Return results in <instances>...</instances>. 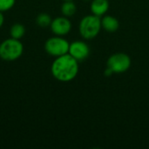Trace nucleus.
<instances>
[{"instance_id":"1","label":"nucleus","mask_w":149,"mask_h":149,"mask_svg":"<svg viewBox=\"0 0 149 149\" xmlns=\"http://www.w3.org/2000/svg\"><path fill=\"white\" fill-rule=\"evenodd\" d=\"M79 70V61L69 53L57 57L51 66V72L53 78L64 83L73 80L78 75Z\"/></svg>"},{"instance_id":"2","label":"nucleus","mask_w":149,"mask_h":149,"mask_svg":"<svg viewBox=\"0 0 149 149\" xmlns=\"http://www.w3.org/2000/svg\"><path fill=\"white\" fill-rule=\"evenodd\" d=\"M101 19L100 17L91 14L83 17L79 24V31L80 36L86 40L95 38L100 32Z\"/></svg>"},{"instance_id":"3","label":"nucleus","mask_w":149,"mask_h":149,"mask_svg":"<svg viewBox=\"0 0 149 149\" xmlns=\"http://www.w3.org/2000/svg\"><path fill=\"white\" fill-rule=\"evenodd\" d=\"M24 52V45L20 39L7 38L0 44V58L4 61H15Z\"/></svg>"},{"instance_id":"4","label":"nucleus","mask_w":149,"mask_h":149,"mask_svg":"<svg viewBox=\"0 0 149 149\" xmlns=\"http://www.w3.org/2000/svg\"><path fill=\"white\" fill-rule=\"evenodd\" d=\"M132 65L131 58L124 52H116L111 55L107 61V67L109 68L113 74L124 73L129 70Z\"/></svg>"},{"instance_id":"5","label":"nucleus","mask_w":149,"mask_h":149,"mask_svg":"<svg viewBox=\"0 0 149 149\" xmlns=\"http://www.w3.org/2000/svg\"><path fill=\"white\" fill-rule=\"evenodd\" d=\"M70 43L61 36H54L48 38L45 43V52L52 57H59L68 53Z\"/></svg>"},{"instance_id":"6","label":"nucleus","mask_w":149,"mask_h":149,"mask_svg":"<svg viewBox=\"0 0 149 149\" xmlns=\"http://www.w3.org/2000/svg\"><path fill=\"white\" fill-rule=\"evenodd\" d=\"M68 53L79 62L86 60L90 55V47L81 40H76L70 43Z\"/></svg>"},{"instance_id":"7","label":"nucleus","mask_w":149,"mask_h":149,"mask_svg":"<svg viewBox=\"0 0 149 149\" xmlns=\"http://www.w3.org/2000/svg\"><path fill=\"white\" fill-rule=\"evenodd\" d=\"M51 30L53 34L56 36H65L67 35L72 30V23L68 17H57L52 19L51 23Z\"/></svg>"},{"instance_id":"8","label":"nucleus","mask_w":149,"mask_h":149,"mask_svg":"<svg viewBox=\"0 0 149 149\" xmlns=\"http://www.w3.org/2000/svg\"><path fill=\"white\" fill-rule=\"evenodd\" d=\"M109 9L108 0H92L90 4V10L92 14L98 17H103L107 14Z\"/></svg>"},{"instance_id":"9","label":"nucleus","mask_w":149,"mask_h":149,"mask_svg":"<svg viewBox=\"0 0 149 149\" xmlns=\"http://www.w3.org/2000/svg\"><path fill=\"white\" fill-rule=\"evenodd\" d=\"M101 27L106 31L113 33L120 28V22L115 17L106 14L101 18Z\"/></svg>"},{"instance_id":"10","label":"nucleus","mask_w":149,"mask_h":149,"mask_svg":"<svg viewBox=\"0 0 149 149\" xmlns=\"http://www.w3.org/2000/svg\"><path fill=\"white\" fill-rule=\"evenodd\" d=\"M77 11V6L73 1H64L61 5V12L66 17H72Z\"/></svg>"},{"instance_id":"11","label":"nucleus","mask_w":149,"mask_h":149,"mask_svg":"<svg viewBox=\"0 0 149 149\" xmlns=\"http://www.w3.org/2000/svg\"><path fill=\"white\" fill-rule=\"evenodd\" d=\"M25 34V27L20 24L16 23L13 25H11L10 29V38H16V39H21Z\"/></svg>"},{"instance_id":"12","label":"nucleus","mask_w":149,"mask_h":149,"mask_svg":"<svg viewBox=\"0 0 149 149\" xmlns=\"http://www.w3.org/2000/svg\"><path fill=\"white\" fill-rule=\"evenodd\" d=\"M52 19L51 17V16L47 13H40L37 16L36 18V23L38 26L45 28L51 25Z\"/></svg>"},{"instance_id":"13","label":"nucleus","mask_w":149,"mask_h":149,"mask_svg":"<svg viewBox=\"0 0 149 149\" xmlns=\"http://www.w3.org/2000/svg\"><path fill=\"white\" fill-rule=\"evenodd\" d=\"M16 0H0V11L4 12L10 10L15 5Z\"/></svg>"},{"instance_id":"14","label":"nucleus","mask_w":149,"mask_h":149,"mask_svg":"<svg viewBox=\"0 0 149 149\" xmlns=\"http://www.w3.org/2000/svg\"><path fill=\"white\" fill-rule=\"evenodd\" d=\"M113 72L109 69V68H107V69L105 70V75L106 76H107V77H109V76H111V75H113Z\"/></svg>"},{"instance_id":"15","label":"nucleus","mask_w":149,"mask_h":149,"mask_svg":"<svg viewBox=\"0 0 149 149\" xmlns=\"http://www.w3.org/2000/svg\"><path fill=\"white\" fill-rule=\"evenodd\" d=\"M3 22H4L3 15V12L0 11V29H1V27L3 26Z\"/></svg>"},{"instance_id":"16","label":"nucleus","mask_w":149,"mask_h":149,"mask_svg":"<svg viewBox=\"0 0 149 149\" xmlns=\"http://www.w3.org/2000/svg\"><path fill=\"white\" fill-rule=\"evenodd\" d=\"M63 1H73V0H63Z\"/></svg>"},{"instance_id":"17","label":"nucleus","mask_w":149,"mask_h":149,"mask_svg":"<svg viewBox=\"0 0 149 149\" xmlns=\"http://www.w3.org/2000/svg\"><path fill=\"white\" fill-rule=\"evenodd\" d=\"M85 1H92V0H85Z\"/></svg>"}]
</instances>
